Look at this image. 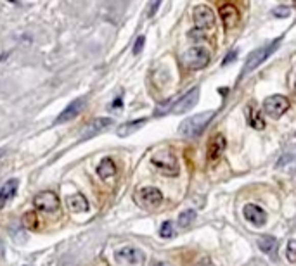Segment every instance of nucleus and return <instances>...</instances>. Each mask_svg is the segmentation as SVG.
<instances>
[{"label": "nucleus", "instance_id": "obj_16", "mask_svg": "<svg viewBox=\"0 0 296 266\" xmlns=\"http://www.w3.org/2000/svg\"><path fill=\"white\" fill-rule=\"evenodd\" d=\"M225 147H227V140H225L224 135L222 133L215 135V137L211 138L210 145H208V159L217 161L222 156V152L225 151Z\"/></svg>", "mask_w": 296, "mask_h": 266}, {"label": "nucleus", "instance_id": "obj_15", "mask_svg": "<svg viewBox=\"0 0 296 266\" xmlns=\"http://www.w3.org/2000/svg\"><path fill=\"white\" fill-rule=\"evenodd\" d=\"M245 114H246L248 125H250L251 128H255V130H263L265 128L263 117H262V114H260L258 107H256L253 102H248L245 106Z\"/></svg>", "mask_w": 296, "mask_h": 266}, {"label": "nucleus", "instance_id": "obj_12", "mask_svg": "<svg viewBox=\"0 0 296 266\" xmlns=\"http://www.w3.org/2000/svg\"><path fill=\"white\" fill-rule=\"evenodd\" d=\"M84 107H85V99L84 97L75 99L73 102H69V106L64 109V111L61 112L58 117H56L54 125H61V123H66V121H69V120H75V117L82 112V109Z\"/></svg>", "mask_w": 296, "mask_h": 266}, {"label": "nucleus", "instance_id": "obj_26", "mask_svg": "<svg viewBox=\"0 0 296 266\" xmlns=\"http://www.w3.org/2000/svg\"><path fill=\"white\" fill-rule=\"evenodd\" d=\"M289 12H291L289 7H286V6H279V7L272 9V16L274 17H288Z\"/></svg>", "mask_w": 296, "mask_h": 266}, {"label": "nucleus", "instance_id": "obj_14", "mask_svg": "<svg viewBox=\"0 0 296 266\" xmlns=\"http://www.w3.org/2000/svg\"><path fill=\"white\" fill-rule=\"evenodd\" d=\"M220 17H222V21H224L225 29L236 28L239 24V19H241L237 7L232 6V4H224V6L220 7Z\"/></svg>", "mask_w": 296, "mask_h": 266}, {"label": "nucleus", "instance_id": "obj_13", "mask_svg": "<svg viewBox=\"0 0 296 266\" xmlns=\"http://www.w3.org/2000/svg\"><path fill=\"white\" fill-rule=\"evenodd\" d=\"M243 215L255 226H263L267 223V213L260 206H256V204H246L245 209H243Z\"/></svg>", "mask_w": 296, "mask_h": 266}, {"label": "nucleus", "instance_id": "obj_19", "mask_svg": "<svg viewBox=\"0 0 296 266\" xmlns=\"http://www.w3.org/2000/svg\"><path fill=\"white\" fill-rule=\"evenodd\" d=\"M17 185H19L17 180H7L2 187H0V206H4L9 199L14 197L17 192Z\"/></svg>", "mask_w": 296, "mask_h": 266}, {"label": "nucleus", "instance_id": "obj_32", "mask_svg": "<svg viewBox=\"0 0 296 266\" xmlns=\"http://www.w3.org/2000/svg\"><path fill=\"white\" fill-rule=\"evenodd\" d=\"M121 106V99H116L115 100V106H113V107H120Z\"/></svg>", "mask_w": 296, "mask_h": 266}, {"label": "nucleus", "instance_id": "obj_31", "mask_svg": "<svg viewBox=\"0 0 296 266\" xmlns=\"http://www.w3.org/2000/svg\"><path fill=\"white\" fill-rule=\"evenodd\" d=\"M158 7H159V2H152V4H151V9H149V12H147V14L152 16V14L156 12V9H158Z\"/></svg>", "mask_w": 296, "mask_h": 266}, {"label": "nucleus", "instance_id": "obj_27", "mask_svg": "<svg viewBox=\"0 0 296 266\" xmlns=\"http://www.w3.org/2000/svg\"><path fill=\"white\" fill-rule=\"evenodd\" d=\"M144 42H146V38L144 37H139L137 40H136V45H133V54H139V52L142 50V47H144Z\"/></svg>", "mask_w": 296, "mask_h": 266}, {"label": "nucleus", "instance_id": "obj_17", "mask_svg": "<svg viewBox=\"0 0 296 266\" xmlns=\"http://www.w3.org/2000/svg\"><path fill=\"white\" fill-rule=\"evenodd\" d=\"M97 175L101 180L104 182H107L110 178H113L116 175V166H115V163H113V159L111 158H104L101 163H99V166H97Z\"/></svg>", "mask_w": 296, "mask_h": 266}, {"label": "nucleus", "instance_id": "obj_5", "mask_svg": "<svg viewBox=\"0 0 296 266\" xmlns=\"http://www.w3.org/2000/svg\"><path fill=\"white\" fill-rule=\"evenodd\" d=\"M136 200L146 209H154L163 202V194L156 187H144L136 194Z\"/></svg>", "mask_w": 296, "mask_h": 266}, {"label": "nucleus", "instance_id": "obj_1", "mask_svg": "<svg viewBox=\"0 0 296 266\" xmlns=\"http://www.w3.org/2000/svg\"><path fill=\"white\" fill-rule=\"evenodd\" d=\"M213 116H215V112L206 111V112H201V114L187 117L178 126V132H180V135H184V137H196V135H199L206 128L208 123L213 120Z\"/></svg>", "mask_w": 296, "mask_h": 266}, {"label": "nucleus", "instance_id": "obj_28", "mask_svg": "<svg viewBox=\"0 0 296 266\" xmlns=\"http://www.w3.org/2000/svg\"><path fill=\"white\" fill-rule=\"evenodd\" d=\"M236 57H237V50H236V49H232V50L229 52L227 55H225V59H224V66H225V64H229V63H234V59H236Z\"/></svg>", "mask_w": 296, "mask_h": 266}, {"label": "nucleus", "instance_id": "obj_11", "mask_svg": "<svg viewBox=\"0 0 296 266\" xmlns=\"http://www.w3.org/2000/svg\"><path fill=\"white\" fill-rule=\"evenodd\" d=\"M113 125V120L111 117H95V120L90 121L89 125L84 128V133H82V140H89V138L95 137L97 133H101L102 130H106L107 126Z\"/></svg>", "mask_w": 296, "mask_h": 266}, {"label": "nucleus", "instance_id": "obj_9", "mask_svg": "<svg viewBox=\"0 0 296 266\" xmlns=\"http://www.w3.org/2000/svg\"><path fill=\"white\" fill-rule=\"evenodd\" d=\"M115 258L120 264H127V266H139L144 263V254H142V251L136 249V247H130V246L120 249L115 254Z\"/></svg>", "mask_w": 296, "mask_h": 266}, {"label": "nucleus", "instance_id": "obj_6", "mask_svg": "<svg viewBox=\"0 0 296 266\" xmlns=\"http://www.w3.org/2000/svg\"><path fill=\"white\" fill-rule=\"evenodd\" d=\"M288 109H289V100L284 95H271L263 102V111L272 117H281Z\"/></svg>", "mask_w": 296, "mask_h": 266}, {"label": "nucleus", "instance_id": "obj_34", "mask_svg": "<svg viewBox=\"0 0 296 266\" xmlns=\"http://www.w3.org/2000/svg\"><path fill=\"white\" fill-rule=\"evenodd\" d=\"M158 266H167V264H158Z\"/></svg>", "mask_w": 296, "mask_h": 266}, {"label": "nucleus", "instance_id": "obj_33", "mask_svg": "<svg viewBox=\"0 0 296 266\" xmlns=\"http://www.w3.org/2000/svg\"><path fill=\"white\" fill-rule=\"evenodd\" d=\"M293 90H294V94H296V78H294V83H293Z\"/></svg>", "mask_w": 296, "mask_h": 266}, {"label": "nucleus", "instance_id": "obj_20", "mask_svg": "<svg viewBox=\"0 0 296 266\" xmlns=\"http://www.w3.org/2000/svg\"><path fill=\"white\" fill-rule=\"evenodd\" d=\"M277 241L274 237H271V235H263V237H260L258 239V247H260V251L265 252V254H268V256H276V252H277Z\"/></svg>", "mask_w": 296, "mask_h": 266}, {"label": "nucleus", "instance_id": "obj_24", "mask_svg": "<svg viewBox=\"0 0 296 266\" xmlns=\"http://www.w3.org/2000/svg\"><path fill=\"white\" fill-rule=\"evenodd\" d=\"M159 237H163V239L173 237V223H172V221H165V223L161 225V228H159Z\"/></svg>", "mask_w": 296, "mask_h": 266}, {"label": "nucleus", "instance_id": "obj_21", "mask_svg": "<svg viewBox=\"0 0 296 266\" xmlns=\"http://www.w3.org/2000/svg\"><path fill=\"white\" fill-rule=\"evenodd\" d=\"M144 125H146V120L132 121V123H127V125L120 126V132H118V135H120V137H125V135H128V133H132V132H136V130H139V128H141V126H144Z\"/></svg>", "mask_w": 296, "mask_h": 266}, {"label": "nucleus", "instance_id": "obj_4", "mask_svg": "<svg viewBox=\"0 0 296 266\" xmlns=\"http://www.w3.org/2000/svg\"><path fill=\"white\" fill-rule=\"evenodd\" d=\"M182 64L187 69H203L210 64V52L204 47H191L189 50L184 52L182 55Z\"/></svg>", "mask_w": 296, "mask_h": 266}, {"label": "nucleus", "instance_id": "obj_7", "mask_svg": "<svg viewBox=\"0 0 296 266\" xmlns=\"http://www.w3.org/2000/svg\"><path fill=\"white\" fill-rule=\"evenodd\" d=\"M33 204H35V208L42 213H56L59 209V197L54 192L45 190L33 199Z\"/></svg>", "mask_w": 296, "mask_h": 266}, {"label": "nucleus", "instance_id": "obj_2", "mask_svg": "<svg viewBox=\"0 0 296 266\" xmlns=\"http://www.w3.org/2000/svg\"><path fill=\"white\" fill-rule=\"evenodd\" d=\"M279 43H281V38H277V40H276V42H272L271 45L260 47V49H256V50L251 52V54L248 55V59H246V63H245V68H243L241 75H243V76H246V75H250V73L253 71V69L258 68L260 64H262L263 61L268 57V55H272L274 52L277 50Z\"/></svg>", "mask_w": 296, "mask_h": 266}, {"label": "nucleus", "instance_id": "obj_8", "mask_svg": "<svg viewBox=\"0 0 296 266\" xmlns=\"http://www.w3.org/2000/svg\"><path fill=\"white\" fill-rule=\"evenodd\" d=\"M194 16V23H196V29H211L215 26V14L208 6H198L193 12Z\"/></svg>", "mask_w": 296, "mask_h": 266}, {"label": "nucleus", "instance_id": "obj_3", "mask_svg": "<svg viewBox=\"0 0 296 266\" xmlns=\"http://www.w3.org/2000/svg\"><path fill=\"white\" fill-rule=\"evenodd\" d=\"M151 163H152V166L158 168L163 175H167V176H177L178 175V161L172 151L163 149V151L156 152V154L152 156Z\"/></svg>", "mask_w": 296, "mask_h": 266}, {"label": "nucleus", "instance_id": "obj_18", "mask_svg": "<svg viewBox=\"0 0 296 266\" xmlns=\"http://www.w3.org/2000/svg\"><path fill=\"white\" fill-rule=\"evenodd\" d=\"M68 208L73 213H85L89 211V200L85 199V195L75 194L71 197H68Z\"/></svg>", "mask_w": 296, "mask_h": 266}, {"label": "nucleus", "instance_id": "obj_22", "mask_svg": "<svg viewBox=\"0 0 296 266\" xmlns=\"http://www.w3.org/2000/svg\"><path fill=\"white\" fill-rule=\"evenodd\" d=\"M194 220H196V211H193V209H187V211L180 213V216H178V225L189 226Z\"/></svg>", "mask_w": 296, "mask_h": 266}, {"label": "nucleus", "instance_id": "obj_23", "mask_svg": "<svg viewBox=\"0 0 296 266\" xmlns=\"http://www.w3.org/2000/svg\"><path fill=\"white\" fill-rule=\"evenodd\" d=\"M23 225L26 226V228H32L35 230L38 226V216L35 211H28L26 215L23 216Z\"/></svg>", "mask_w": 296, "mask_h": 266}, {"label": "nucleus", "instance_id": "obj_30", "mask_svg": "<svg viewBox=\"0 0 296 266\" xmlns=\"http://www.w3.org/2000/svg\"><path fill=\"white\" fill-rule=\"evenodd\" d=\"M194 266H217V264L213 263V261H211L210 258H204V259L199 261V263H196Z\"/></svg>", "mask_w": 296, "mask_h": 266}, {"label": "nucleus", "instance_id": "obj_10", "mask_svg": "<svg viewBox=\"0 0 296 266\" xmlns=\"http://www.w3.org/2000/svg\"><path fill=\"white\" fill-rule=\"evenodd\" d=\"M199 100V88L198 86H194L191 92H187L182 99H178L175 104H173V107L170 109V111L173 112V114H184V112L191 111L196 104H198Z\"/></svg>", "mask_w": 296, "mask_h": 266}, {"label": "nucleus", "instance_id": "obj_29", "mask_svg": "<svg viewBox=\"0 0 296 266\" xmlns=\"http://www.w3.org/2000/svg\"><path fill=\"white\" fill-rule=\"evenodd\" d=\"M204 37V32H201V29H193V32L189 33V38H203Z\"/></svg>", "mask_w": 296, "mask_h": 266}, {"label": "nucleus", "instance_id": "obj_25", "mask_svg": "<svg viewBox=\"0 0 296 266\" xmlns=\"http://www.w3.org/2000/svg\"><path fill=\"white\" fill-rule=\"evenodd\" d=\"M286 258H288L291 263H296V241L288 242V247H286Z\"/></svg>", "mask_w": 296, "mask_h": 266}]
</instances>
